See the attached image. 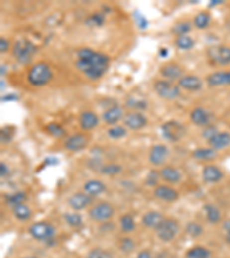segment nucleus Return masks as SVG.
I'll use <instances>...</instances> for the list:
<instances>
[{"mask_svg": "<svg viewBox=\"0 0 230 258\" xmlns=\"http://www.w3.org/2000/svg\"><path fill=\"white\" fill-rule=\"evenodd\" d=\"M192 158L202 162H211L218 158V152L213 148L209 147H198L192 152Z\"/></svg>", "mask_w": 230, "mask_h": 258, "instance_id": "nucleus-26", "label": "nucleus"}, {"mask_svg": "<svg viewBox=\"0 0 230 258\" xmlns=\"http://www.w3.org/2000/svg\"><path fill=\"white\" fill-rule=\"evenodd\" d=\"M161 177H160V172L155 169H152L148 171V173L146 174V178H145V186L146 187H155L159 186V180H160Z\"/></svg>", "mask_w": 230, "mask_h": 258, "instance_id": "nucleus-43", "label": "nucleus"}, {"mask_svg": "<svg viewBox=\"0 0 230 258\" xmlns=\"http://www.w3.org/2000/svg\"><path fill=\"white\" fill-rule=\"evenodd\" d=\"M207 145L214 151H222L230 146V133L229 132H218L213 138L207 141Z\"/></svg>", "mask_w": 230, "mask_h": 258, "instance_id": "nucleus-24", "label": "nucleus"}, {"mask_svg": "<svg viewBox=\"0 0 230 258\" xmlns=\"http://www.w3.org/2000/svg\"><path fill=\"white\" fill-rule=\"evenodd\" d=\"M29 234L35 239L37 241H51L53 240L55 233H57V230L55 227L52 225L49 222H44V220H40V222H36L31 224L29 226Z\"/></svg>", "mask_w": 230, "mask_h": 258, "instance_id": "nucleus-5", "label": "nucleus"}, {"mask_svg": "<svg viewBox=\"0 0 230 258\" xmlns=\"http://www.w3.org/2000/svg\"><path fill=\"white\" fill-rule=\"evenodd\" d=\"M165 219V216L157 210H150L145 212L142 217V225H144L146 229L157 230L158 226L162 223Z\"/></svg>", "mask_w": 230, "mask_h": 258, "instance_id": "nucleus-23", "label": "nucleus"}, {"mask_svg": "<svg viewBox=\"0 0 230 258\" xmlns=\"http://www.w3.org/2000/svg\"><path fill=\"white\" fill-rule=\"evenodd\" d=\"M192 30V24L189 21H181L172 28V32L176 37L180 36H188Z\"/></svg>", "mask_w": 230, "mask_h": 258, "instance_id": "nucleus-33", "label": "nucleus"}, {"mask_svg": "<svg viewBox=\"0 0 230 258\" xmlns=\"http://www.w3.org/2000/svg\"><path fill=\"white\" fill-rule=\"evenodd\" d=\"M168 54H169L168 48L161 47L160 50H159V55H160V58H167V57H168Z\"/></svg>", "mask_w": 230, "mask_h": 258, "instance_id": "nucleus-53", "label": "nucleus"}, {"mask_svg": "<svg viewBox=\"0 0 230 258\" xmlns=\"http://www.w3.org/2000/svg\"><path fill=\"white\" fill-rule=\"evenodd\" d=\"M136 258H153V256H152V253L150 250L144 249L142 252L138 253V255L136 256Z\"/></svg>", "mask_w": 230, "mask_h": 258, "instance_id": "nucleus-51", "label": "nucleus"}, {"mask_svg": "<svg viewBox=\"0 0 230 258\" xmlns=\"http://www.w3.org/2000/svg\"><path fill=\"white\" fill-rule=\"evenodd\" d=\"M64 219L66 224L70 227H81L83 224V218L79 212H67L64 215Z\"/></svg>", "mask_w": 230, "mask_h": 258, "instance_id": "nucleus-37", "label": "nucleus"}, {"mask_svg": "<svg viewBox=\"0 0 230 258\" xmlns=\"http://www.w3.org/2000/svg\"><path fill=\"white\" fill-rule=\"evenodd\" d=\"M160 74L164 77V80L174 82H179L182 77H183V69L182 67L176 62H169L166 63L160 68Z\"/></svg>", "mask_w": 230, "mask_h": 258, "instance_id": "nucleus-18", "label": "nucleus"}, {"mask_svg": "<svg viewBox=\"0 0 230 258\" xmlns=\"http://www.w3.org/2000/svg\"><path fill=\"white\" fill-rule=\"evenodd\" d=\"M153 196L159 201L168 202L173 203L179 200L180 193L172 186L168 185H159L153 189Z\"/></svg>", "mask_w": 230, "mask_h": 258, "instance_id": "nucleus-14", "label": "nucleus"}, {"mask_svg": "<svg viewBox=\"0 0 230 258\" xmlns=\"http://www.w3.org/2000/svg\"><path fill=\"white\" fill-rule=\"evenodd\" d=\"M206 83L211 87L230 86V70H220L210 74L206 77Z\"/></svg>", "mask_w": 230, "mask_h": 258, "instance_id": "nucleus-20", "label": "nucleus"}, {"mask_svg": "<svg viewBox=\"0 0 230 258\" xmlns=\"http://www.w3.org/2000/svg\"><path fill=\"white\" fill-rule=\"evenodd\" d=\"M221 3H224L222 0H213V1L210 2V7H213V6H218V5H221Z\"/></svg>", "mask_w": 230, "mask_h": 258, "instance_id": "nucleus-54", "label": "nucleus"}, {"mask_svg": "<svg viewBox=\"0 0 230 258\" xmlns=\"http://www.w3.org/2000/svg\"><path fill=\"white\" fill-rule=\"evenodd\" d=\"M133 18H135L136 24L138 25V28L140 30H146V28L148 27V21L146 20V17L139 12V10H135L133 12Z\"/></svg>", "mask_w": 230, "mask_h": 258, "instance_id": "nucleus-46", "label": "nucleus"}, {"mask_svg": "<svg viewBox=\"0 0 230 258\" xmlns=\"http://www.w3.org/2000/svg\"><path fill=\"white\" fill-rule=\"evenodd\" d=\"M38 51V47L28 38L17 39L12 47V54L14 59L21 65H29Z\"/></svg>", "mask_w": 230, "mask_h": 258, "instance_id": "nucleus-2", "label": "nucleus"}, {"mask_svg": "<svg viewBox=\"0 0 230 258\" xmlns=\"http://www.w3.org/2000/svg\"><path fill=\"white\" fill-rule=\"evenodd\" d=\"M122 170H123V168L117 163H107L99 167L100 173L104 175H109V177H113V175L121 173Z\"/></svg>", "mask_w": 230, "mask_h": 258, "instance_id": "nucleus-32", "label": "nucleus"}, {"mask_svg": "<svg viewBox=\"0 0 230 258\" xmlns=\"http://www.w3.org/2000/svg\"><path fill=\"white\" fill-rule=\"evenodd\" d=\"M115 214L114 207L109 202H98L92 204L88 210V215L90 219L97 223H105L112 219Z\"/></svg>", "mask_w": 230, "mask_h": 258, "instance_id": "nucleus-6", "label": "nucleus"}, {"mask_svg": "<svg viewBox=\"0 0 230 258\" xmlns=\"http://www.w3.org/2000/svg\"><path fill=\"white\" fill-rule=\"evenodd\" d=\"M160 177L162 180L169 185H175L179 184L182 180V173L177 168L173 166H165L162 167L160 170Z\"/></svg>", "mask_w": 230, "mask_h": 258, "instance_id": "nucleus-22", "label": "nucleus"}, {"mask_svg": "<svg viewBox=\"0 0 230 258\" xmlns=\"http://www.w3.org/2000/svg\"><path fill=\"white\" fill-rule=\"evenodd\" d=\"M169 156V149L164 144H155L148 153V162L153 167H161L166 163Z\"/></svg>", "mask_w": 230, "mask_h": 258, "instance_id": "nucleus-12", "label": "nucleus"}, {"mask_svg": "<svg viewBox=\"0 0 230 258\" xmlns=\"http://www.w3.org/2000/svg\"><path fill=\"white\" fill-rule=\"evenodd\" d=\"M124 115L125 114L123 111V108L117 106V104H115V106L107 108V109L104 111L102 115V118L105 124L110 126H114V125H117V123L120 122L121 119H123Z\"/></svg>", "mask_w": 230, "mask_h": 258, "instance_id": "nucleus-15", "label": "nucleus"}, {"mask_svg": "<svg viewBox=\"0 0 230 258\" xmlns=\"http://www.w3.org/2000/svg\"><path fill=\"white\" fill-rule=\"evenodd\" d=\"M21 258H37L35 256H24V257H21Z\"/></svg>", "mask_w": 230, "mask_h": 258, "instance_id": "nucleus-55", "label": "nucleus"}, {"mask_svg": "<svg viewBox=\"0 0 230 258\" xmlns=\"http://www.w3.org/2000/svg\"><path fill=\"white\" fill-rule=\"evenodd\" d=\"M9 42L8 40H7L5 37H1V38H0V52H1V53H6L7 51L9 50Z\"/></svg>", "mask_w": 230, "mask_h": 258, "instance_id": "nucleus-49", "label": "nucleus"}, {"mask_svg": "<svg viewBox=\"0 0 230 258\" xmlns=\"http://www.w3.org/2000/svg\"><path fill=\"white\" fill-rule=\"evenodd\" d=\"M185 258H211V252L204 246H194L187 250Z\"/></svg>", "mask_w": 230, "mask_h": 258, "instance_id": "nucleus-30", "label": "nucleus"}, {"mask_svg": "<svg viewBox=\"0 0 230 258\" xmlns=\"http://www.w3.org/2000/svg\"><path fill=\"white\" fill-rule=\"evenodd\" d=\"M99 124V117L92 110H84L79 116V125L84 132L96 129Z\"/></svg>", "mask_w": 230, "mask_h": 258, "instance_id": "nucleus-16", "label": "nucleus"}, {"mask_svg": "<svg viewBox=\"0 0 230 258\" xmlns=\"http://www.w3.org/2000/svg\"><path fill=\"white\" fill-rule=\"evenodd\" d=\"M12 211H13V216L15 217L18 222H27V220L30 219L32 216V211L30 207L25 203L18 204L16 207L12 208Z\"/></svg>", "mask_w": 230, "mask_h": 258, "instance_id": "nucleus-28", "label": "nucleus"}, {"mask_svg": "<svg viewBox=\"0 0 230 258\" xmlns=\"http://www.w3.org/2000/svg\"><path fill=\"white\" fill-rule=\"evenodd\" d=\"M85 258H114V256L110 250L97 247V248H92L89 250Z\"/></svg>", "mask_w": 230, "mask_h": 258, "instance_id": "nucleus-41", "label": "nucleus"}, {"mask_svg": "<svg viewBox=\"0 0 230 258\" xmlns=\"http://www.w3.org/2000/svg\"><path fill=\"white\" fill-rule=\"evenodd\" d=\"M153 89L159 98L165 100H175L181 95L179 85L167 80H157L153 84Z\"/></svg>", "mask_w": 230, "mask_h": 258, "instance_id": "nucleus-8", "label": "nucleus"}, {"mask_svg": "<svg viewBox=\"0 0 230 258\" xmlns=\"http://www.w3.org/2000/svg\"><path fill=\"white\" fill-rule=\"evenodd\" d=\"M127 106L131 108L132 111H143L147 108V102L145 100L138 99V98H129L127 100Z\"/></svg>", "mask_w": 230, "mask_h": 258, "instance_id": "nucleus-44", "label": "nucleus"}, {"mask_svg": "<svg viewBox=\"0 0 230 258\" xmlns=\"http://www.w3.org/2000/svg\"><path fill=\"white\" fill-rule=\"evenodd\" d=\"M120 229L121 232L124 234L132 233L136 229V220L135 217L130 214H124L120 217Z\"/></svg>", "mask_w": 230, "mask_h": 258, "instance_id": "nucleus-29", "label": "nucleus"}, {"mask_svg": "<svg viewBox=\"0 0 230 258\" xmlns=\"http://www.w3.org/2000/svg\"><path fill=\"white\" fill-rule=\"evenodd\" d=\"M218 132L219 131H218L217 126L210 124V125H207L206 128H204L203 132H202V137L204 138V139H206L207 141H209L211 138H213Z\"/></svg>", "mask_w": 230, "mask_h": 258, "instance_id": "nucleus-47", "label": "nucleus"}, {"mask_svg": "<svg viewBox=\"0 0 230 258\" xmlns=\"http://www.w3.org/2000/svg\"><path fill=\"white\" fill-rule=\"evenodd\" d=\"M160 132L165 140L168 141V143L176 144L183 139L185 133H187V130L181 122L176 121V119H170V121H167L161 125Z\"/></svg>", "mask_w": 230, "mask_h": 258, "instance_id": "nucleus-4", "label": "nucleus"}, {"mask_svg": "<svg viewBox=\"0 0 230 258\" xmlns=\"http://www.w3.org/2000/svg\"><path fill=\"white\" fill-rule=\"evenodd\" d=\"M207 58L215 66L230 65V47L226 45H214L207 50Z\"/></svg>", "mask_w": 230, "mask_h": 258, "instance_id": "nucleus-9", "label": "nucleus"}, {"mask_svg": "<svg viewBox=\"0 0 230 258\" xmlns=\"http://www.w3.org/2000/svg\"><path fill=\"white\" fill-rule=\"evenodd\" d=\"M190 121L192 124L196 126H200V128H206L210 125L211 122V115L205 108L203 107H196L191 110L190 113Z\"/></svg>", "mask_w": 230, "mask_h": 258, "instance_id": "nucleus-21", "label": "nucleus"}, {"mask_svg": "<svg viewBox=\"0 0 230 258\" xmlns=\"http://www.w3.org/2000/svg\"><path fill=\"white\" fill-rule=\"evenodd\" d=\"M83 190L91 197H96L102 195L105 192L106 185L105 182L99 180V179H90V180L84 182Z\"/></svg>", "mask_w": 230, "mask_h": 258, "instance_id": "nucleus-25", "label": "nucleus"}, {"mask_svg": "<svg viewBox=\"0 0 230 258\" xmlns=\"http://www.w3.org/2000/svg\"><path fill=\"white\" fill-rule=\"evenodd\" d=\"M177 85L182 89L189 92H197L203 88L204 82L196 75H183V77L177 82Z\"/></svg>", "mask_w": 230, "mask_h": 258, "instance_id": "nucleus-17", "label": "nucleus"}, {"mask_svg": "<svg viewBox=\"0 0 230 258\" xmlns=\"http://www.w3.org/2000/svg\"><path fill=\"white\" fill-rule=\"evenodd\" d=\"M105 23V15L103 13H94L85 18V24L90 28H98Z\"/></svg>", "mask_w": 230, "mask_h": 258, "instance_id": "nucleus-38", "label": "nucleus"}, {"mask_svg": "<svg viewBox=\"0 0 230 258\" xmlns=\"http://www.w3.org/2000/svg\"><path fill=\"white\" fill-rule=\"evenodd\" d=\"M52 77H53V73L46 62H37L32 65L27 75L29 84L35 87H42L49 84Z\"/></svg>", "mask_w": 230, "mask_h": 258, "instance_id": "nucleus-3", "label": "nucleus"}, {"mask_svg": "<svg viewBox=\"0 0 230 258\" xmlns=\"http://www.w3.org/2000/svg\"><path fill=\"white\" fill-rule=\"evenodd\" d=\"M45 131L50 136L54 138H62L66 133L65 129L62 128L60 124H58V123H49V124L45 126Z\"/></svg>", "mask_w": 230, "mask_h": 258, "instance_id": "nucleus-42", "label": "nucleus"}, {"mask_svg": "<svg viewBox=\"0 0 230 258\" xmlns=\"http://www.w3.org/2000/svg\"><path fill=\"white\" fill-rule=\"evenodd\" d=\"M204 229L203 226L200 225L197 222H189L187 225H185V233H187L189 237L191 238H199L200 235L203 234Z\"/></svg>", "mask_w": 230, "mask_h": 258, "instance_id": "nucleus-39", "label": "nucleus"}, {"mask_svg": "<svg viewBox=\"0 0 230 258\" xmlns=\"http://www.w3.org/2000/svg\"><path fill=\"white\" fill-rule=\"evenodd\" d=\"M89 141L90 139L85 133H74L72 136L67 137L64 143V147L68 152L79 153L88 147Z\"/></svg>", "mask_w": 230, "mask_h": 258, "instance_id": "nucleus-11", "label": "nucleus"}, {"mask_svg": "<svg viewBox=\"0 0 230 258\" xmlns=\"http://www.w3.org/2000/svg\"><path fill=\"white\" fill-rule=\"evenodd\" d=\"M9 174V168L7 166L6 163L1 162L0 163V175H1V178H6L8 177Z\"/></svg>", "mask_w": 230, "mask_h": 258, "instance_id": "nucleus-50", "label": "nucleus"}, {"mask_svg": "<svg viewBox=\"0 0 230 258\" xmlns=\"http://www.w3.org/2000/svg\"><path fill=\"white\" fill-rule=\"evenodd\" d=\"M14 136H15V129L14 128L6 126L0 131V138H1L2 144H9L14 139Z\"/></svg>", "mask_w": 230, "mask_h": 258, "instance_id": "nucleus-45", "label": "nucleus"}, {"mask_svg": "<svg viewBox=\"0 0 230 258\" xmlns=\"http://www.w3.org/2000/svg\"><path fill=\"white\" fill-rule=\"evenodd\" d=\"M202 178L206 184H217L224 178V172L215 164H206L202 170Z\"/></svg>", "mask_w": 230, "mask_h": 258, "instance_id": "nucleus-19", "label": "nucleus"}, {"mask_svg": "<svg viewBox=\"0 0 230 258\" xmlns=\"http://www.w3.org/2000/svg\"><path fill=\"white\" fill-rule=\"evenodd\" d=\"M92 202H94V197H91L90 195H88L85 192H79V193H74L73 195H70L67 200V203H68L69 208L72 209L73 211L80 212L87 209L88 207H91Z\"/></svg>", "mask_w": 230, "mask_h": 258, "instance_id": "nucleus-13", "label": "nucleus"}, {"mask_svg": "<svg viewBox=\"0 0 230 258\" xmlns=\"http://www.w3.org/2000/svg\"><path fill=\"white\" fill-rule=\"evenodd\" d=\"M127 133H128V129L125 128L124 125H114V126H111V128L107 130V136L113 140L122 139V138L127 136Z\"/></svg>", "mask_w": 230, "mask_h": 258, "instance_id": "nucleus-36", "label": "nucleus"}, {"mask_svg": "<svg viewBox=\"0 0 230 258\" xmlns=\"http://www.w3.org/2000/svg\"><path fill=\"white\" fill-rule=\"evenodd\" d=\"M211 23V15L209 12H200L194 17V25L199 30H205Z\"/></svg>", "mask_w": 230, "mask_h": 258, "instance_id": "nucleus-34", "label": "nucleus"}, {"mask_svg": "<svg viewBox=\"0 0 230 258\" xmlns=\"http://www.w3.org/2000/svg\"><path fill=\"white\" fill-rule=\"evenodd\" d=\"M135 248H136V244H135V241H133L132 238L124 237V238H121L120 240H118V249H120L122 253L130 254L131 252L135 250Z\"/></svg>", "mask_w": 230, "mask_h": 258, "instance_id": "nucleus-40", "label": "nucleus"}, {"mask_svg": "<svg viewBox=\"0 0 230 258\" xmlns=\"http://www.w3.org/2000/svg\"><path fill=\"white\" fill-rule=\"evenodd\" d=\"M28 196H27V193L25 192H14V193H9L7 194L5 196V201L7 205H9V207H16L18 204H22V203H25V201H27Z\"/></svg>", "mask_w": 230, "mask_h": 258, "instance_id": "nucleus-31", "label": "nucleus"}, {"mask_svg": "<svg viewBox=\"0 0 230 258\" xmlns=\"http://www.w3.org/2000/svg\"><path fill=\"white\" fill-rule=\"evenodd\" d=\"M180 224L174 218H165L155 230L158 239L162 242H172L180 233Z\"/></svg>", "mask_w": 230, "mask_h": 258, "instance_id": "nucleus-7", "label": "nucleus"}, {"mask_svg": "<svg viewBox=\"0 0 230 258\" xmlns=\"http://www.w3.org/2000/svg\"><path fill=\"white\" fill-rule=\"evenodd\" d=\"M204 212H205L206 220L210 224H218L221 222V212L217 205L212 203H206L204 205Z\"/></svg>", "mask_w": 230, "mask_h": 258, "instance_id": "nucleus-27", "label": "nucleus"}, {"mask_svg": "<svg viewBox=\"0 0 230 258\" xmlns=\"http://www.w3.org/2000/svg\"><path fill=\"white\" fill-rule=\"evenodd\" d=\"M175 46L181 51H190L195 46V40L189 35L176 37Z\"/></svg>", "mask_w": 230, "mask_h": 258, "instance_id": "nucleus-35", "label": "nucleus"}, {"mask_svg": "<svg viewBox=\"0 0 230 258\" xmlns=\"http://www.w3.org/2000/svg\"><path fill=\"white\" fill-rule=\"evenodd\" d=\"M16 99H17V96L14 95V94H7L5 96H1L2 102H9V101H14Z\"/></svg>", "mask_w": 230, "mask_h": 258, "instance_id": "nucleus-52", "label": "nucleus"}, {"mask_svg": "<svg viewBox=\"0 0 230 258\" xmlns=\"http://www.w3.org/2000/svg\"><path fill=\"white\" fill-rule=\"evenodd\" d=\"M75 67L88 80L98 81L109 70L110 57L90 47H82L77 51Z\"/></svg>", "mask_w": 230, "mask_h": 258, "instance_id": "nucleus-1", "label": "nucleus"}, {"mask_svg": "<svg viewBox=\"0 0 230 258\" xmlns=\"http://www.w3.org/2000/svg\"><path fill=\"white\" fill-rule=\"evenodd\" d=\"M222 231H224L225 241L227 242L228 245H230V219L226 220V222L222 224Z\"/></svg>", "mask_w": 230, "mask_h": 258, "instance_id": "nucleus-48", "label": "nucleus"}, {"mask_svg": "<svg viewBox=\"0 0 230 258\" xmlns=\"http://www.w3.org/2000/svg\"><path fill=\"white\" fill-rule=\"evenodd\" d=\"M122 122H123V125L128 130L139 131L145 128L148 121L146 116L142 111H129V113L124 115Z\"/></svg>", "mask_w": 230, "mask_h": 258, "instance_id": "nucleus-10", "label": "nucleus"}]
</instances>
